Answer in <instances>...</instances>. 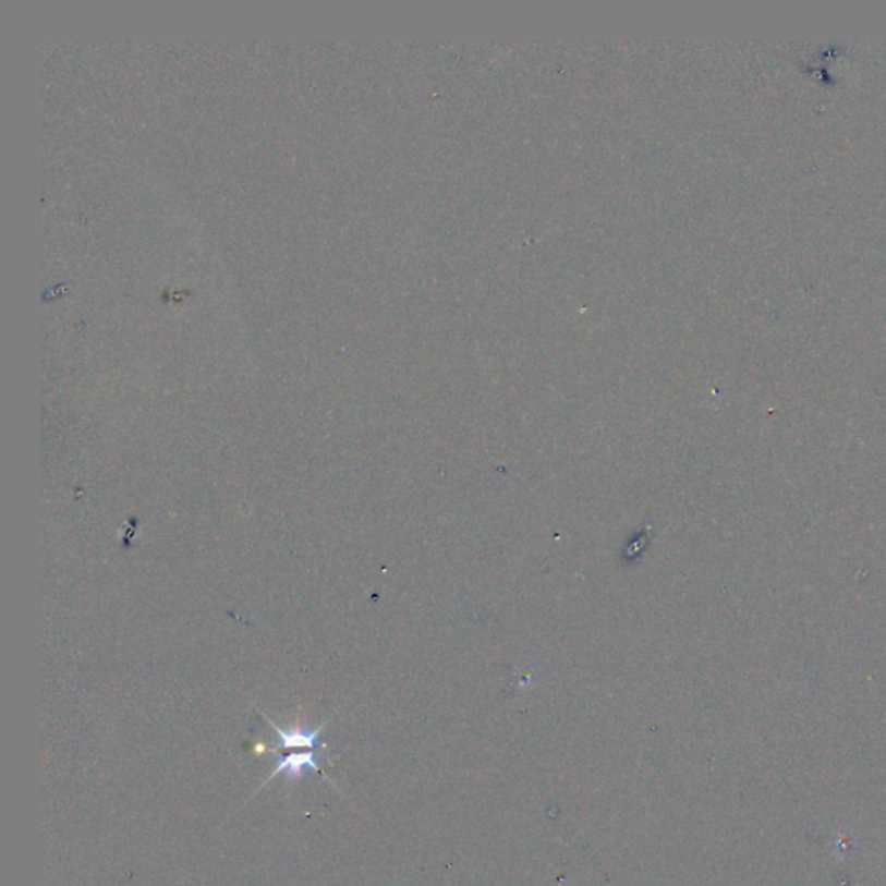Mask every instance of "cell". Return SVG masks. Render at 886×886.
Returning a JSON list of instances; mask_svg holds the SVG:
<instances>
[{
  "label": "cell",
  "mask_w": 886,
  "mask_h": 886,
  "mask_svg": "<svg viewBox=\"0 0 886 886\" xmlns=\"http://www.w3.org/2000/svg\"><path fill=\"white\" fill-rule=\"evenodd\" d=\"M269 723L278 732L284 748H314L317 740H319L320 731H323V727L314 729V731H303V729L282 731L281 727L276 726L272 720H269Z\"/></svg>",
  "instance_id": "7a4b0ae2"
},
{
  "label": "cell",
  "mask_w": 886,
  "mask_h": 886,
  "mask_svg": "<svg viewBox=\"0 0 886 886\" xmlns=\"http://www.w3.org/2000/svg\"><path fill=\"white\" fill-rule=\"evenodd\" d=\"M303 769L319 770V764H317L314 752L291 753V755L282 756V758H279L278 765H276V769H274L269 779L287 770L290 774V781H296L302 776ZM269 779L265 782H269Z\"/></svg>",
  "instance_id": "6da1fadb"
}]
</instances>
